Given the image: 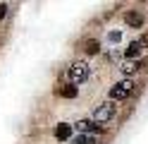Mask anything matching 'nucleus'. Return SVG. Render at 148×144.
<instances>
[{"label":"nucleus","instance_id":"nucleus-1","mask_svg":"<svg viewBox=\"0 0 148 144\" xmlns=\"http://www.w3.org/2000/svg\"><path fill=\"white\" fill-rule=\"evenodd\" d=\"M67 77H69V82H84L86 77H88V65H86L84 60H77V63H72V67H69Z\"/></svg>","mask_w":148,"mask_h":144},{"label":"nucleus","instance_id":"nucleus-2","mask_svg":"<svg viewBox=\"0 0 148 144\" xmlns=\"http://www.w3.org/2000/svg\"><path fill=\"white\" fill-rule=\"evenodd\" d=\"M132 79H122V82H117L112 89H110V99H124V96L132 91Z\"/></svg>","mask_w":148,"mask_h":144},{"label":"nucleus","instance_id":"nucleus-3","mask_svg":"<svg viewBox=\"0 0 148 144\" xmlns=\"http://www.w3.org/2000/svg\"><path fill=\"white\" fill-rule=\"evenodd\" d=\"M115 115V106L112 103H103V106H98L96 108V115H93V120H98V122H105V120H110Z\"/></svg>","mask_w":148,"mask_h":144},{"label":"nucleus","instance_id":"nucleus-4","mask_svg":"<svg viewBox=\"0 0 148 144\" xmlns=\"http://www.w3.org/2000/svg\"><path fill=\"white\" fill-rule=\"evenodd\" d=\"M69 134H72V125H67V122H60L55 127V139L64 142V139H69Z\"/></svg>","mask_w":148,"mask_h":144},{"label":"nucleus","instance_id":"nucleus-5","mask_svg":"<svg viewBox=\"0 0 148 144\" xmlns=\"http://www.w3.org/2000/svg\"><path fill=\"white\" fill-rule=\"evenodd\" d=\"M77 130H81V132L86 134V132H93V130H98V125H96V120H91V118L86 120V118H84V120H79V122H77Z\"/></svg>","mask_w":148,"mask_h":144},{"label":"nucleus","instance_id":"nucleus-6","mask_svg":"<svg viewBox=\"0 0 148 144\" xmlns=\"http://www.w3.org/2000/svg\"><path fill=\"white\" fill-rule=\"evenodd\" d=\"M72 144H96V139L91 137V134H79V137L74 139Z\"/></svg>","mask_w":148,"mask_h":144},{"label":"nucleus","instance_id":"nucleus-7","mask_svg":"<svg viewBox=\"0 0 148 144\" xmlns=\"http://www.w3.org/2000/svg\"><path fill=\"white\" fill-rule=\"evenodd\" d=\"M138 53H141V43H132V46L127 48V55H129V58H136Z\"/></svg>","mask_w":148,"mask_h":144},{"label":"nucleus","instance_id":"nucleus-8","mask_svg":"<svg viewBox=\"0 0 148 144\" xmlns=\"http://www.w3.org/2000/svg\"><path fill=\"white\" fill-rule=\"evenodd\" d=\"M98 51H100V43H98V41H88V43H86V53L93 55V53H98Z\"/></svg>","mask_w":148,"mask_h":144},{"label":"nucleus","instance_id":"nucleus-9","mask_svg":"<svg viewBox=\"0 0 148 144\" xmlns=\"http://www.w3.org/2000/svg\"><path fill=\"white\" fill-rule=\"evenodd\" d=\"M127 22L132 24V26H141L143 19H141V15H129V17H127Z\"/></svg>","mask_w":148,"mask_h":144},{"label":"nucleus","instance_id":"nucleus-10","mask_svg":"<svg viewBox=\"0 0 148 144\" xmlns=\"http://www.w3.org/2000/svg\"><path fill=\"white\" fill-rule=\"evenodd\" d=\"M62 96H67V99H74V96H77V89H74V86H64V89H62Z\"/></svg>","mask_w":148,"mask_h":144},{"label":"nucleus","instance_id":"nucleus-11","mask_svg":"<svg viewBox=\"0 0 148 144\" xmlns=\"http://www.w3.org/2000/svg\"><path fill=\"white\" fill-rule=\"evenodd\" d=\"M136 67H134V63H124V67H122V72H134Z\"/></svg>","mask_w":148,"mask_h":144},{"label":"nucleus","instance_id":"nucleus-12","mask_svg":"<svg viewBox=\"0 0 148 144\" xmlns=\"http://www.w3.org/2000/svg\"><path fill=\"white\" fill-rule=\"evenodd\" d=\"M5 15H7V5H0V19H3Z\"/></svg>","mask_w":148,"mask_h":144}]
</instances>
